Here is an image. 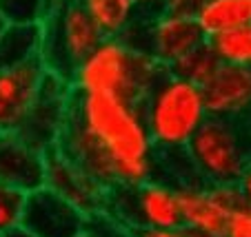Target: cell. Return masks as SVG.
<instances>
[{
    "label": "cell",
    "instance_id": "obj_15",
    "mask_svg": "<svg viewBox=\"0 0 251 237\" xmlns=\"http://www.w3.org/2000/svg\"><path fill=\"white\" fill-rule=\"evenodd\" d=\"M43 40V24H7L0 33V71L40 60Z\"/></svg>",
    "mask_w": 251,
    "mask_h": 237
},
{
    "label": "cell",
    "instance_id": "obj_18",
    "mask_svg": "<svg viewBox=\"0 0 251 237\" xmlns=\"http://www.w3.org/2000/svg\"><path fill=\"white\" fill-rule=\"evenodd\" d=\"M223 66V60L218 58V53L213 51L211 43H204L200 47H196L194 51H189L180 62H176L169 71H174L176 76L185 78V80L196 82L198 86H204L211 80L218 69Z\"/></svg>",
    "mask_w": 251,
    "mask_h": 237
},
{
    "label": "cell",
    "instance_id": "obj_3",
    "mask_svg": "<svg viewBox=\"0 0 251 237\" xmlns=\"http://www.w3.org/2000/svg\"><path fill=\"white\" fill-rule=\"evenodd\" d=\"M142 115L158 153L185 151L209 120L204 91L169 71L142 102Z\"/></svg>",
    "mask_w": 251,
    "mask_h": 237
},
{
    "label": "cell",
    "instance_id": "obj_17",
    "mask_svg": "<svg viewBox=\"0 0 251 237\" xmlns=\"http://www.w3.org/2000/svg\"><path fill=\"white\" fill-rule=\"evenodd\" d=\"M104 36H125L142 16L136 0H80Z\"/></svg>",
    "mask_w": 251,
    "mask_h": 237
},
{
    "label": "cell",
    "instance_id": "obj_28",
    "mask_svg": "<svg viewBox=\"0 0 251 237\" xmlns=\"http://www.w3.org/2000/svg\"><path fill=\"white\" fill-rule=\"evenodd\" d=\"M0 237H36V235H33V233L29 231V228H25L23 224H20V226H16V228H11V231L2 233Z\"/></svg>",
    "mask_w": 251,
    "mask_h": 237
},
{
    "label": "cell",
    "instance_id": "obj_14",
    "mask_svg": "<svg viewBox=\"0 0 251 237\" xmlns=\"http://www.w3.org/2000/svg\"><path fill=\"white\" fill-rule=\"evenodd\" d=\"M0 182L33 193L45 186V151L16 131H0Z\"/></svg>",
    "mask_w": 251,
    "mask_h": 237
},
{
    "label": "cell",
    "instance_id": "obj_8",
    "mask_svg": "<svg viewBox=\"0 0 251 237\" xmlns=\"http://www.w3.org/2000/svg\"><path fill=\"white\" fill-rule=\"evenodd\" d=\"M178 195H180L182 226L204 235L225 237L233 213L247 206L238 184H207L194 180L178 186Z\"/></svg>",
    "mask_w": 251,
    "mask_h": 237
},
{
    "label": "cell",
    "instance_id": "obj_7",
    "mask_svg": "<svg viewBox=\"0 0 251 237\" xmlns=\"http://www.w3.org/2000/svg\"><path fill=\"white\" fill-rule=\"evenodd\" d=\"M133 47L147 49L167 69L180 62L189 51L207 43V36L194 18H178L165 11L142 14L138 22L123 36Z\"/></svg>",
    "mask_w": 251,
    "mask_h": 237
},
{
    "label": "cell",
    "instance_id": "obj_20",
    "mask_svg": "<svg viewBox=\"0 0 251 237\" xmlns=\"http://www.w3.org/2000/svg\"><path fill=\"white\" fill-rule=\"evenodd\" d=\"M0 14L9 24H43L51 14V0H0Z\"/></svg>",
    "mask_w": 251,
    "mask_h": 237
},
{
    "label": "cell",
    "instance_id": "obj_4",
    "mask_svg": "<svg viewBox=\"0 0 251 237\" xmlns=\"http://www.w3.org/2000/svg\"><path fill=\"white\" fill-rule=\"evenodd\" d=\"M200 182L238 184L251 166V135L242 122L209 118L185 149Z\"/></svg>",
    "mask_w": 251,
    "mask_h": 237
},
{
    "label": "cell",
    "instance_id": "obj_13",
    "mask_svg": "<svg viewBox=\"0 0 251 237\" xmlns=\"http://www.w3.org/2000/svg\"><path fill=\"white\" fill-rule=\"evenodd\" d=\"M209 118L242 122L251 120V66L225 65L202 86Z\"/></svg>",
    "mask_w": 251,
    "mask_h": 237
},
{
    "label": "cell",
    "instance_id": "obj_2",
    "mask_svg": "<svg viewBox=\"0 0 251 237\" xmlns=\"http://www.w3.org/2000/svg\"><path fill=\"white\" fill-rule=\"evenodd\" d=\"M169 73L147 49L133 47L123 36H104L71 78L76 93H107L142 105Z\"/></svg>",
    "mask_w": 251,
    "mask_h": 237
},
{
    "label": "cell",
    "instance_id": "obj_16",
    "mask_svg": "<svg viewBox=\"0 0 251 237\" xmlns=\"http://www.w3.org/2000/svg\"><path fill=\"white\" fill-rule=\"evenodd\" d=\"M196 22L207 40L225 36L251 22V0H207Z\"/></svg>",
    "mask_w": 251,
    "mask_h": 237
},
{
    "label": "cell",
    "instance_id": "obj_25",
    "mask_svg": "<svg viewBox=\"0 0 251 237\" xmlns=\"http://www.w3.org/2000/svg\"><path fill=\"white\" fill-rule=\"evenodd\" d=\"M136 237H220V235H204V233L180 226V228H167V231H158V228L136 231Z\"/></svg>",
    "mask_w": 251,
    "mask_h": 237
},
{
    "label": "cell",
    "instance_id": "obj_23",
    "mask_svg": "<svg viewBox=\"0 0 251 237\" xmlns=\"http://www.w3.org/2000/svg\"><path fill=\"white\" fill-rule=\"evenodd\" d=\"M207 5V0H165L162 11L169 16H178V18H198L202 7Z\"/></svg>",
    "mask_w": 251,
    "mask_h": 237
},
{
    "label": "cell",
    "instance_id": "obj_22",
    "mask_svg": "<svg viewBox=\"0 0 251 237\" xmlns=\"http://www.w3.org/2000/svg\"><path fill=\"white\" fill-rule=\"evenodd\" d=\"M85 235H89V237H136V231L129 228L127 224H123L120 219H116L114 215H109L107 211H102V213L89 215Z\"/></svg>",
    "mask_w": 251,
    "mask_h": 237
},
{
    "label": "cell",
    "instance_id": "obj_12",
    "mask_svg": "<svg viewBox=\"0 0 251 237\" xmlns=\"http://www.w3.org/2000/svg\"><path fill=\"white\" fill-rule=\"evenodd\" d=\"M43 60L0 71V131H20L47 78Z\"/></svg>",
    "mask_w": 251,
    "mask_h": 237
},
{
    "label": "cell",
    "instance_id": "obj_10",
    "mask_svg": "<svg viewBox=\"0 0 251 237\" xmlns=\"http://www.w3.org/2000/svg\"><path fill=\"white\" fill-rule=\"evenodd\" d=\"M45 186L58 193L62 199L71 202L85 215L107 211L109 189L94 180L58 147L45 153Z\"/></svg>",
    "mask_w": 251,
    "mask_h": 237
},
{
    "label": "cell",
    "instance_id": "obj_6",
    "mask_svg": "<svg viewBox=\"0 0 251 237\" xmlns=\"http://www.w3.org/2000/svg\"><path fill=\"white\" fill-rule=\"evenodd\" d=\"M107 213L133 231L180 228L182 211L178 186L165 177H153L140 186H116L109 191Z\"/></svg>",
    "mask_w": 251,
    "mask_h": 237
},
{
    "label": "cell",
    "instance_id": "obj_30",
    "mask_svg": "<svg viewBox=\"0 0 251 237\" xmlns=\"http://www.w3.org/2000/svg\"><path fill=\"white\" fill-rule=\"evenodd\" d=\"M82 237H89V235H82Z\"/></svg>",
    "mask_w": 251,
    "mask_h": 237
},
{
    "label": "cell",
    "instance_id": "obj_29",
    "mask_svg": "<svg viewBox=\"0 0 251 237\" xmlns=\"http://www.w3.org/2000/svg\"><path fill=\"white\" fill-rule=\"evenodd\" d=\"M7 24H9V22H7V20L2 18V14H0V33L5 31V27H7Z\"/></svg>",
    "mask_w": 251,
    "mask_h": 237
},
{
    "label": "cell",
    "instance_id": "obj_5",
    "mask_svg": "<svg viewBox=\"0 0 251 237\" xmlns=\"http://www.w3.org/2000/svg\"><path fill=\"white\" fill-rule=\"evenodd\" d=\"M40 60L49 73L71 82L76 69L102 43L104 33L80 0H60L43 22Z\"/></svg>",
    "mask_w": 251,
    "mask_h": 237
},
{
    "label": "cell",
    "instance_id": "obj_11",
    "mask_svg": "<svg viewBox=\"0 0 251 237\" xmlns=\"http://www.w3.org/2000/svg\"><path fill=\"white\" fill-rule=\"evenodd\" d=\"M87 219L89 215L47 186L27 193L23 226L36 237H82L87 231Z\"/></svg>",
    "mask_w": 251,
    "mask_h": 237
},
{
    "label": "cell",
    "instance_id": "obj_24",
    "mask_svg": "<svg viewBox=\"0 0 251 237\" xmlns=\"http://www.w3.org/2000/svg\"><path fill=\"white\" fill-rule=\"evenodd\" d=\"M225 237H251V206H245L229 219Z\"/></svg>",
    "mask_w": 251,
    "mask_h": 237
},
{
    "label": "cell",
    "instance_id": "obj_1",
    "mask_svg": "<svg viewBox=\"0 0 251 237\" xmlns=\"http://www.w3.org/2000/svg\"><path fill=\"white\" fill-rule=\"evenodd\" d=\"M71 113L111 155L118 186H140L160 177V153L149 135L142 105L107 93H74Z\"/></svg>",
    "mask_w": 251,
    "mask_h": 237
},
{
    "label": "cell",
    "instance_id": "obj_26",
    "mask_svg": "<svg viewBox=\"0 0 251 237\" xmlns=\"http://www.w3.org/2000/svg\"><path fill=\"white\" fill-rule=\"evenodd\" d=\"M138 7H140L142 14H158L162 11V5H165V0H136Z\"/></svg>",
    "mask_w": 251,
    "mask_h": 237
},
{
    "label": "cell",
    "instance_id": "obj_27",
    "mask_svg": "<svg viewBox=\"0 0 251 237\" xmlns=\"http://www.w3.org/2000/svg\"><path fill=\"white\" fill-rule=\"evenodd\" d=\"M238 186H240L242 195H245V202L247 206H251V166L247 169V173L240 177V182H238Z\"/></svg>",
    "mask_w": 251,
    "mask_h": 237
},
{
    "label": "cell",
    "instance_id": "obj_21",
    "mask_svg": "<svg viewBox=\"0 0 251 237\" xmlns=\"http://www.w3.org/2000/svg\"><path fill=\"white\" fill-rule=\"evenodd\" d=\"M27 193L0 182V235L23 224Z\"/></svg>",
    "mask_w": 251,
    "mask_h": 237
},
{
    "label": "cell",
    "instance_id": "obj_9",
    "mask_svg": "<svg viewBox=\"0 0 251 237\" xmlns=\"http://www.w3.org/2000/svg\"><path fill=\"white\" fill-rule=\"evenodd\" d=\"M74 93L76 91L69 80L56 76V73H47L31 113L25 120L23 129L16 133H20L27 142H31L33 147L45 153L58 147L67 122H69Z\"/></svg>",
    "mask_w": 251,
    "mask_h": 237
},
{
    "label": "cell",
    "instance_id": "obj_19",
    "mask_svg": "<svg viewBox=\"0 0 251 237\" xmlns=\"http://www.w3.org/2000/svg\"><path fill=\"white\" fill-rule=\"evenodd\" d=\"M209 43L225 65L251 66V22L209 40Z\"/></svg>",
    "mask_w": 251,
    "mask_h": 237
}]
</instances>
